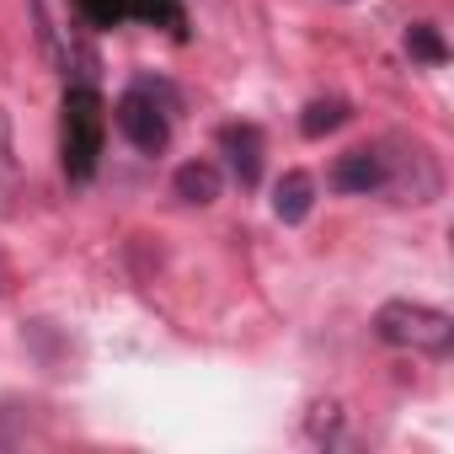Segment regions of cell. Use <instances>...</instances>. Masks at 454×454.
<instances>
[{"instance_id":"cell-10","label":"cell","mask_w":454,"mask_h":454,"mask_svg":"<svg viewBox=\"0 0 454 454\" xmlns=\"http://www.w3.org/2000/svg\"><path fill=\"white\" fill-rule=\"evenodd\" d=\"M342 123H348V102L321 97V102H310V107H305L300 134H305V139H326V134H332V129H342Z\"/></svg>"},{"instance_id":"cell-4","label":"cell","mask_w":454,"mask_h":454,"mask_svg":"<svg viewBox=\"0 0 454 454\" xmlns=\"http://www.w3.org/2000/svg\"><path fill=\"white\" fill-rule=\"evenodd\" d=\"M118 129L139 155H160L171 145V113H166V91L139 81L134 91L118 97Z\"/></svg>"},{"instance_id":"cell-2","label":"cell","mask_w":454,"mask_h":454,"mask_svg":"<svg viewBox=\"0 0 454 454\" xmlns=\"http://www.w3.org/2000/svg\"><path fill=\"white\" fill-rule=\"evenodd\" d=\"M380 342L390 348H411V353H449L454 348V316L438 305H417V300H390L374 316Z\"/></svg>"},{"instance_id":"cell-8","label":"cell","mask_w":454,"mask_h":454,"mask_svg":"<svg viewBox=\"0 0 454 454\" xmlns=\"http://www.w3.org/2000/svg\"><path fill=\"white\" fill-rule=\"evenodd\" d=\"M171 187H176V198L182 203H214L219 198V171L208 166V160H187V166H176V176H171Z\"/></svg>"},{"instance_id":"cell-11","label":"cell","mask_w":454,"mask_h":454,"mask_svg":"<svg viewBox=\"0 0 454 454\" xmlns=\"http://www.w3.org/2000/svg\"><path fill=\"white\" fill-rule=\"evenodd\" d=\"M406 54H411V59H422V65H443V59H449V49H443L438 27H427V22H411V27H406Z\"/></svg>"},{"instance_id":"cell-12","label":"cell","mask_w":454,"mask_h":454,"mask_svg":"<svg viewBox=\"0 0 454 454\" xmlns=\"http://www.w3.org/2000/svg\"><path fill=\"white\" fill-rule=\"evenodd\" d=\"M81 12H86V22H97V27H113V22H123L129 0H81Z\"/></svg>"},{"instance_id":"cell-5","label":"cell","mask_w":454,"mask_h":454,"mask_svg":"<svg viewBox=\"0 0 454 454\" xmlns=\"http://www.w3.org/2000/svg\"><path fill=\"white\" fill-rule=\"evenodd\" d=\"M219 150L231 155V171H236L241 187H257V176H262V134L252 123H224L219 129Z\"/></svg>"},{"instance_id":"cell-1","label":"cell","mask_w":454,"mask_h":454,"mask_svg":"<svg viewBox=\"0 0 454 454\" xmlns=\"http://www.w3.org/2000/svg\"><path fill=\"white\" fill-rule=\"evenodd\" d=\"M102 134H107V107L91 81L65 91V123H59V160L70 182H91L102 160Z\"/></svg>"},{"instance_id":"cell-14","label":"cell","mask_w":454,"mask_h":454,"mask_svg":"<svg viewBox=\"0 0 454 454\" xmlns=\"http://www.w3.org/2000/svg\"><path fill=\"white\" fill-rule=\"evenodd\" d=\"M134 12L150 17V22H155V17H176V0H134Z\"/></svg>"},{"instance_id":"cell-3","label":"cell","mask_w":454,"mask_h":454,"mask_svg":"<svg viewBox=\"0 0 454 454\" xmlns=\"http://www.w3.org/2000/svg\"><path fill=\"white\" fill-rule=\"evenodd\" d=\"M380 160H385L380 192H390L395 203L422 208V203H433L443 192V171H438V160H433V150L422 139H385L380 145Z\"/></svg>"},{"instance_id":"cell-13","label":"cell","mask_w":454,"mask_h":454,"mask_svg":"<svg viewBox=\"0 0 454 454\" xmlns=\"http://www.w3.org/2000/svg\"><path fill=\"white\" fill-rule=\"evenodd\" d=\"M33 6V22H38V43H43V54H59V43H54V22H49V6L43 0H27Z\"/></svg>"},{"instance_id":"cell-7","label":"cell","mask_w":454,"mask_h":454,"mask_svg":"<svg viewBox=\"0 0 454 454\" xmlns=\"http://www.w3.org/2000/svg\"><path fill=\"white\" fill-rule=\"evenodd\" d=\"M310 203H316V176L310 171H284L278 187H273V214L284 224H300L310 214Z\"/></svg>"},{"instance_id":"cell-9","label":"cell","mask_w":454,"mask_h":454,"mask_svg":"<svg viewBox=\"0 0 454 454\" xmlns=\"http://www.w3.org/2000/svg\"><path fill=\"white\" fill-rule=\"evenodd\" d=\"M17 182H22V166H17V145H12V118H6V107H0V214L12 208Z\"/></svg>"},{"instance_id":"cell-6","label":"cell","mask_w":454,"mask_h":454,"mask_svg":"<svg viewBox=\"0 0 454 454\" xmlns=\"http://www.w3.org/2000/svg\"><path fill=\"white\" fill-rule=\"evenodd\" d=\"M380 182H385L380 145H374V150H348V155L332 166V187H337V192H380Z\"/></svg>"}]
</instances>
